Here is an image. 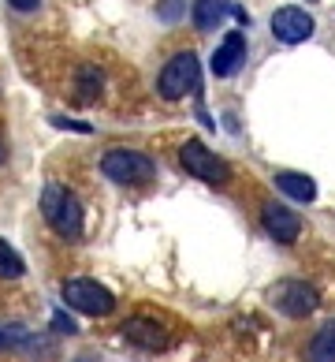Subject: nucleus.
Returning a JSON list of instances; mask_svg holds the SVG:
<instances>
[{"label": "nucleus", "instance_id": "obj_1", "mask_svg": "<svg viewBox=\"0 0 335 362\" xmlns=\"http://www.w3.org/2000/svg\"><path fill=\"white\" fill-rule=\"evenodd\" d=\"M42 217L45 224L56 232L63 243H83V235H86V209L83 202H78V194L71 191V187H63V183H45V191H42Z\"/></svg>", "mask_w": 335, "mask_h": 362}, {"label": "nucleus", "instance_id": "obj_2", "mask_svg": "<svg viewBox=\"0 0 335 362\" xmlns=\"http://www.w3.org/2000/svg\"><path fill=\"white\" fill-rule=\"evenodd\" d=\"M101 176L116 187H145L157 180V160L134 146H112L101 157Z\"/></svg>", "mask_w": 335, "mask_h": 362}, {"label": "nucleus", "instance_id": "obj_3", "mask_svg": "<svg viewBox=\"0 0 335 362\" xmlns=\"http://www.w3.org/2000/svg\"><path fill=\"white\" fill-rule=\"evenodd\" d=\"M201 90V60L194 49H179L157 75V93L164 101H183L186 93Z\"/></svg>", "mask_w": 335, "mask_h": 362}, {"label": "nucleus", "instance_id": "obj_4", "mask_svg": "<svg viewBox=\"0 0 335 362\" xmlns=\"http://www.w3.org/2000/svg\"><path fill=\"white\" fill-rule=\"evenodd\" d=\"M60 299L63 306H71L75 314H86V317H109L116 310V295L97 284L93 276H67L60 284Z\"/></svg>", "mask_w": 335, "mask_h": 362}, {"label": "nucleus", "instance_id": "obj_5", "mask_svg": "<svg viewBox=\"0 0 335 362\" xmlns=\"http://www.w3.org/2000/svg\"><path fill=\"white\" fill-rule=\"evenodd\" d=\"M179 165L186 168V176H194L209 187H227L231 183V165L224 157H217V150H209L201 139H186L179 146Z\"/></svg>", "mask_w": 335, "mask_h": 362}, {"label": "nucleus", "instance_id": "obj_6", "mask_svg": "<svg viewBox=\"0 0 335 362\" xmlns=\"http://www.w3.org/2000/svg\"><path fill=\"white\" fill-rule=\"evenodd\" d=\"M268 303H272L284 317L302 321V317H310L317 306H320V291L310 284V280L291 276V280H279V284H272V291H268Z\"/></svg>", "mask_w": 335, "mask_h": 362}, {"label": "nucleus", "instance_id": "obj_7", "mask_svg": "<svg viewBox=\"0 0 335 362\" xmlns=\"http://www.w3.org/2000/svg\"><path fill=\"white\" fill-rule=\"evenodd\" d=\"M268 26H272V37H276V42H284V45H302V42H310L313 30H317L313 16L305 8H298V4L276 8L272 19H268Z\"/></svg>", "mask_w": 335, "mask_h": 362}, {"label": "nucleus", "instance_id": "obj_8", "mask_svg": "<svg viewBox=\"0 0 335 362\" xmlns=\"http://www.w3.org/2000/svg\"><path fill=\"white\" fill-rule=\"evenodd\" d=\"M261 228L268 232V239L291 247V243H298V235H302V217L287 202H261Z\"/></svg>", "mask_w": 335, "mask_h": 362}, {"label": "nucleus", "instance_id": "obj_9", "mask_svg": "<svg viewBox=\"0 0 335 362\" xmlns=\"http://www.w3.org/2000/svg\"><path fill=\"white\" fill-rule=\"evenodd\" d=\"M119 332H123V340L130 347H138V351H164L171 344L168 329L160 325L157 317H127L123 325H119Z\"/></svg>", "mask_w": 335, "mask_h": 362}, {"label": "nucleus", "instance_id": "obj_10", "mask_svg": "<svg viewBox=\"0 0 335 362\" xmlns=\"http://www.w3.org/2000/svg\"><path fill=\"white\" fill-rule=\"evenodd\" d=\"M246 64V34L243 30H227L224 42L212 49V60H209V71L217 78H231L238 68Z\"/></svg>", "mask_w": 335, "mask_h": 362}, {"label": "nucleus", "instance_id": "obj_11", "mask_svg": "<svg viewBox=\"0 0 335 362\" xmlns=\"http://www.w3.org/2000/svg\"><path fill=\"white\" fill-rule=\"evenodd\" d=\"M235 11L231 0H194V8H190V19L197 30H217V26H224V19Z\"/></svg>", "mask_w": 335, "mask_h": 362}, {"label": "nucleus", "instance_id": "obj_12", "mask_svg": "<svg viewBox=\"0 0 335 362\" xmlns=\"http://www.w3.org/2000/svg\"><path fill=\"white\" fill-rule=\"evenodd\" d=\"M276 191H284L291 202H313L317 198V183L313 176H305V172H276L272 176Z\"/></svg>", "mask_w": 335, "mask_h": 362}, {"label": "nucleus", "instance_id": "obj_13", "mask_svg": "<svg viewBox=\"0 0 335 362\" xmlns=\"http://www.w3.org/2000/svg\"><path fill=\"white\" fill-rule=\"evenodd\" d=\"M101 90H104V75L97 64H78V71H75V101L78 105H93L101 98Z\"/></svg>", "mask_w": 335, "mask_h": 362}, {"label": "nucleus", "instance_id": "obj_14", "mask_svg": "<svg viewBox=\"0 0 335 362\" xmlns=\"http://www.w3.org/2000/svg\"><path fill=\"white\" fill-rule=\"evenodd\" d=\"M302 358H305V362H335V317L324 321V325H320L313 337H310Z\"/></svg>", "mask_w": 335, "mask_h": 362}, {"label": "nucleus", "instance_id": "obj_15", "mask_svg": "<svg viewBox=\"0 0 335 362\" xmlns=\"http://www.w3.org/2000/svg\"><path fill=\"white\" fill-rule=\"evenodd\" d=\"M26 276V262L23 254L8 243L4 235H0V280H23Z\"/></svg>", "mask_w": 335, "mask_h": 362}, {"label": "nucleus", "instance_id": "obj_16", "mask_svg": "<svg viewBox=\"0 0 335 362\" xmlns=\"http://www.w3.org/2000/svg\"><path fill=\"white\" fill-rule=\"evenodd\" d=\"M26 337H30V329H23V325H0V351H19L23 355V344H26Z\"/></svg>", "mask_w": 335, "mask_h": 362}, {"label": "nucleus", "instance_id": "obj_17", "mask_svg": "<svg viewBox=\"0 0 335 362\" xmlns=\"http://www.w3.org/2000/svg\"><path fill=\"white\" fill-rule=\"evenodd\" d=\"M23 355H56V340L45 337V332H30L23 344Z\"/></svg>", "mask_w": 335, "mask_h": 362}, {"label": "nucleus", "instance_id": "obj_18", "mask_svg": "<svg viewBox=\"0 0 335 362\" xmlns=\"http://www.w3.org/2000/svg\"><path fill=\"white\" fill-rule=\"evenodd\" d=\"M52 332H60V337H78V321L63 310V306H56L52 310Z\"/></svg>", "mask_w": 335, "mask_h": 362}, {"label": "nucleus", "instance_id": "obj_19", "mask_svg": "<svg viewBox=\"0 0 335 362\" xmlns=\"http://www.w3.org/2000/svg\"><path fill=\"white\" fill-rule=\"evenodd\" d=\"M183 11H186V0H160V4H157V19L160 23H176Z\"/></svg>", "mask_w": 335, "mask_h": 362}, {"label": "nucleus", "instance_id": "obj_20", "mask_svg": "<svg viewBox=\"0 0 335 362\" xmlns=\"http://www.w3.org/2000/svg\"><path fill=\"white\" fill-rule=\"evenodd\" d=\"M52 127H60V131H75V135H93V127L83 124V119H71V116H52L49 119Z\"/></svg>", "mask_w": 335, "mask_h": 362}, {"label": "nucleus", "instance_id": "obj_21", "mask_svg": "<svg viewBox=\"0 0 335 362\" xmlns=\"http://www.w3.org/2000/svg\"><path fill=\"white\" fill-rule=\"evenodd\" d=\"M4 4L16 11V16H37V11H42V0H4Z\"/></svg>", "mask_w": 335, "mask_h": 362}, {"label": "nucleus", "instance_id": "obj_22", "mask_svg": "<svg viewBox=\"0 0 335 362\" xmlns=\"http://www.w3.org/2000/svg\"><path fill=\"white\" fill-rule=\"evenodd\" d=\"M8 157H11V146L8 139H0V165H8Z\"/></svg>", "mask_w": 335, "mask_h": 362}, {"label": "nucleus", "instance_id": "obj_23", "mask_svg": "<svg viewBox=\"0 0 335 362\" xmlns=\"http://www.w3.org/2000/svg\"><path fill=\"white\" fill-rule=\"evenodd\" d=\"M83 362H97V358H90V355H83Z\"/></svg>", "mask_w": 335, "mask_h": 362}]
</instances>
